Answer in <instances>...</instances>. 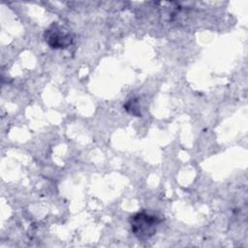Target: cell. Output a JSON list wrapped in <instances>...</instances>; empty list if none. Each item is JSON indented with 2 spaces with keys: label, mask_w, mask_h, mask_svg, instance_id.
Here are the masks:
<instances>
[{
  "label": "cell",
  "mask_w": 248,
  "mask_h": 248,
  "mask_svg": "<svg viewBox=\"0 0 248 248\" xmlns=\"http://www.w3.org/2000/svg\"><path fill=\"white\" fill-rule=\"evenodd\" d=\"M131 231L139 240H147L156 232L162 219L147 212H138L130 217Z\"/></svg>",
  "instance_id": "cell-1"
},
{
  "label": "cell",
  "mask_w": 248,
  "mask_h": 248,
  "mask_svg": "<svg viewBox=\"0 0 248 248\" xmlns=\"http://www.w3.org/2000/svg\"><path fill=\"white\" fill-rule=\"evenodd\" d=\"M45 40L52 48H66L71 46L73 36L71 32L57 22H53L45 32Z\"/></svg>",
  "instance_id": "cell-2"
},
{
  "label": "cell",
  "mask_w": 248,
  "mask_h": 248,
  "mask_svg": "<svg viewBox=\"0 0 248 248\" xmlns=\"http://www.w3.org/2000/svg\"><path fill=\"white\" fill-rule=\"evenodd\" d=\"M124 108H125V109L129 112V113H131V114H133V115H135V116H141V113H140V107L138 106V101L136 100V99H131V100H129L126 104H125V106H124Z\"/></svg>",
  "instance_id": "cell-3"
}]
</instances>
